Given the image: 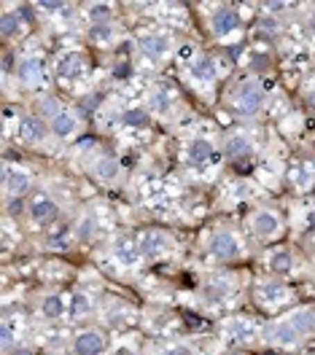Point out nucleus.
Returning <instances> with one entry per match:
<instances>
[{
    "instance_id": "obj_21",
    "label": "nucleus",
    "mask_w": 315,
    "mask_h": 355,
    "mask_svg": "<svg viewBox=\"0 0 315 355\" xmlns=\"http://www.w3.org/2000/svg\"><path fill=\"white\" fill-rule=\"evenodd\" d=\"M189 73L197 78V81H216V62L210 57H197L191 65H189Z\"/></svg>"
},
{
    "instance_id": "obj_28",
    "label": "nucleus",
    "mask_w": 315,
    "mask_h": 355,
    "mask_svg": "<svg viewBox=\"0 0 315 355\" xmlns=\"http://www.w3.org/2000/svg\"><path fill=\"white\" fill-rule=\"evenodd\" d=\"M121 121L127 127H148V113L143 108H130V111L121 113Z\"/></svg>"
},
{
    "instance_id": "obj_4",
    "label": "nucleus",
    "mask_w": 315,
    "mask_h": 355,
    "mask_svg": "<svg viewBox=\"0 0 315 355\" xmlns=\"http://www.w3.org/2000/svg\"><path fill=\"white\" fill-rule=\"evenodd\" d=\"M207 253H210L216 261H235V259L243 256V248H240V240H237L232 232L221 229V232H216V234L210 237Z\"/></svg>"
},
{
    "instance_id": "obj_31",
    "label": "nucleus",
    "mask_w": 315,
    "mask_h": 355,
    "mask_svg": "<svg viewBox=\"0 0 315 355\" xmlns=\"http://www.w3.org/2000/svg\"><path fill=\"white\" fill-rule=\"evenodd\" d=\"M38 8H46V11H51V14H60V11H65L68 14L70 6H65V3H51V0H41L38 3Z\"/></svg>"
},
{
    "instance_id": "obj_38",
    "label": "nucleus",
    "mask_w": 315,
    "mask_h": 355,
    "mask_svg": "<svg viewBox=\"0 0 315 355\" xmlns=\"http://www.w3.org/2000/svg\"><path fill=\"white\" fill-rule=\"evenodd\" d=\"M307 105L315 111V89H313V92H307Z\"/></svg>"
},
{
    "instance_id": "obj_14",
    "label": "nucleus",
    "mask_w": 315,
    "mask_h": 355,
    "mask_svg": "<svg viewBox=\"0 0 315 355\" xmlns=\"http://www.w3.org/2000/svg\"><path fill=\"white\" fill-rule=\"evenodd\" d=\"M250 140H248L246 135H229L224 143V156L229 162H243L250 156Z\"/></svg>"
},
{
    "instance_id": "obj_3",
    "label": "nucleus",
    "mask_w": 315,
    "mask_h": 355,
    "mask_svg": "<svg viewBox=\"0 0 315 355\" xmlns=\"http://www.w3.org/2000/svg\"><path fill=\"white\" fill-rule=\"evenodd\" d=\"M248 229L256 240H275L283 232V216L270 210V207H259V210L250 213Z\"/></svg>"
},
{
    "instance_id": "obj_17",
    "label": "nucleus",
    "mask_w": 315,
    "mask_h": 355,
    "mask_svg": "<svg viewBox=\"0 0 315 355\" xmlns=\"http://www.w3.org/2000/svg\"><path fill=\"white\" fill-rule=\"evenodd\" d=\"M92 173H94V178H97L100 183H113V180H119L121 167H119V162H116L113 156H100V159L94 162Z\"/></svg>"
},
{
    "instance_id": "obj_6",
    "label": "nucleus",
    "mask_w": 315,
    "mask_h": 355,
    "mask_svg": "<svg viewBox=\"0 0 315 355\" xmlns=\"http://www.w3.org/2000/svg\"><path fill=\"white\" fill-rule=\"evenodd\" d=\"M30 189H33V175H30L27 170H22V167H11V164L3 167V191H6L8 197L22 200Z\"/></svg>"
},
{
    "instance_id": "obj_39",
    "label": "nucleus",
    "mask_w": 315,
    "mask_h": 355,
    "mask_svg": "<svg viewBox=\"0 0 315 355\" xmlns=\"http://www.w3.org/2000/svg\"><path fill=\"white\" fill-rule=\"evenodd\" d=\"M310 33H315V11L310 14Z\"/></svg>"
},
{
    "instance_id": "obj_26",
    "label": "nucleus",
    "mask_w": 315,
    "mask_h": 355,
    "mask_svg": "<svg viewBox=\"0 0 315 355\" xmlns=\"http://www.w3.org/2000/svg\"><path fill=\"white\" fill-rule=\"evenodd\" d=\"M270 269L275 275H289L293 269V256L289 250H275L270 256Z\"/></svg>"
},
{
    "instance_id": "obj_20",
    "label": "nucleus",
    "mask_w": 315,
    "mask_h": 355,
    "mask_svg": "<svg viewBox=\"0 0 315 355\" xmlns=\"http://www.w3.org/2000/svg\"><path fill=\"white\" fill-rule=\"evenodd\" d=\"M81 73H84V60H81V54H65L60 62H57V76L60 78H81Z\"/></svg>"
},
{
    "instance_id": "obj_23",
    "label": "nucleus",
    "mask_w": 315,
    "mask_h": 355,
    "mask_svg": "<svg viewBox=\"0 0 315 355\" xmlns=\"http://www.w3.org/2000/svg\"><path fill=\"white\" fill-rule=\"evenodd\" d=\"M19 33H22V19H19V14L6 11V14L0 17V35H3V41L17 38Z\"/></svg>"
},
{
    "instance_id": "obj_9",
    "label": "nucleus",
    "mask_w": 315,
    "mask_h": 355,
    "mask_svg": "<svg viewBox=\"0 0 315 355\" xmlns=\"http://www.w3.org/2000/svg\"><path fill=\"white\" fill-rule=\"evenodd\" d=\"M137 250H140V256H146V259H157V256L170 250V237H167L164 232H159V229L143 232V234H140V243H137Z\"/></svg>"
},
{
    "instance_id": "obj_7",
    "label": "nucleus",
    "mask_w": 315,
    "mask_h": 355,
    "mask_svg": "<svg viewBox=\"0 0 315 355\" xmlns=\"http://www.w3.org/2000/svg\"><path fill=\"white\" fill-rule=\"evenodd\" d=\"M105 350H108V339L103 336V331L87 329V331L76 334L73 339V355H103Z\"/></svg>"
},
{
    "instance_id": "obj_18",
    "label": "nucleus",
    "mask_w": 315,
    "mask_h": 355,
    "mask_svg": "<svg viewBox=\"0 0 315 355\" xmlns=\"http://www.w3.org/2000/svg\"><path fill=\"white\" fill-rule=\"evenodd\" d=\"M17 339H19V323L17 320H11L8 315L3 318V323H0V345H3V355L14 353L19 345H17Z\"/></svg>"
},
{
    "instance_id": "obj_34",
    "label": "nucleus",
    "mask_w": 315,
    "mask_h": 355,
    "mask_svg": "<svg viewBox=\"0 0 315 355\" xmlns=\"http://www.w3.org/2000/svg\"><path fill=\"white\" fill-rule=\"evenodd\" d=\"M286 6L283 3H267V11H272V14H278V11H283Z\"/></svg>"
},
{
    "instance_id": "obj_40",
    "label": "nucleus",
    "mask_w": 315,
    "mask_h": 355,
    "mask_svg": "<svg viewBox=\"0 0 315 355\" xmlns=\"http://www.w3.org/2000/svg\"><path fill=\"white\" fill-rule=\"evenodd\" d=\"M310 148H313V154H315V135H313V140H310Z\"/></svg>"
},
{
    "instance_id": "obj_30",
    "label": "nucleus",
    "mask_w": 315,
    "mask_h": 355,
    "mask_svg": "<svg viewBox=\"0 0 315 355\" xmlns=\"http://www.w3.org/2000/svg\"><path fill=\"white\" fill-rule=\"evenodd\" d=\"M137 256H140V250H135L133 245H119V261H124V264H133Z\"/></svg>"
},
{
    "instance_id": "obj_15",
    "label": "nucleus",
    "mask_w": 315,
    "mask_h": 355,
    "mask_svg": "<svg viewBox=\"0 0 315 355\" xmlns=\"http://www.w3.org/2000/svg\"><path fill=\"white\" fill-rule=\"evenodd\" d=\"M38 312H41L44 320H60L68 312V304H65V299L60 293H46L41 299V304H38Z\"/></svg>"
},
{
    "instance_id": "obj_12",
    "label": "nucleus",
    "mask_w": 315,
    "mask_h": 355,
    "mask_svg": "<svg viewBox=\"0 0 315 355\" xmlns=\"http://www.w3.org/2000/svg\"><path fill=\"white\" fill-rule=\"evenodd\" d=\"M210 27H213L216 35H229V33H235L240 27V14L235 8H229V6H221V8L213 11Z\"/></svg>"
},
{
    "instance_id": "obj_32",
    "label": "nucleus",
    "mask_w": 315,
    "mask_h": 355,
    "mask_svg": "<svg viewBox=\"0 0 315 355\" xmlns=\"http://www.w3.org/2000/svg\"><path fill=\"white\" fill-rule=\"evenodd\" d=\"M78 237H81V240H90L92 237V221L90 218H84V221L78 223Z\"/></svg>"
},
{
    "instance_id": "obj_35",
    "label": "nucleus",
    "mask_w": 315,
    "mask_h": 355,
    "mask_svg": "<svg viewBox=\"0 0 315 355\" xmlns=\"http://www.w3.org/2000/svg\"><path fill=\"white\" fill-rule=\"evenodd\" d=\"M191 54H194V49H189V46H183V49H180V57H183V60H189Z\"/></svg>"
},
{
    "instance_id": "obj_29",
    "label": "nucleus",
    "mask_w": 315,
    "mask_h": 355,
    "mask_svg": "<svg viewBox=\"0 0 315 355\" xmlns=\"http://www.w3.org/2000/svg\"><path fill=\"white\" fill-rule=\"evenodd\" d=\"M159 355H197V350L189 345H170V347H162Z\"/></svg>"
},
{
    "instance_id": "obj_27",
    "label": "nucleus",
    "mask_w": 315,
    "mask_h": 355,
    "mask_svg": "<svg viewBox=\"0 0 315 355\" xmlns=\"http://www.w3.org/2000/svg\"><path fill=\"white\" fill-rule=\"evenodd\" d=\"M35 108H38V116H41L44 121H51L57 113L62 111V108H60V103H57L54 97H49V94H44V97L35 103Z\"/></svg>"
},
{
    "instance_id": "obj_10",
    "label": "nucleus",
    "mask_w": 315,
    "mask_h": 355,
    "mask_svg": "<svg viewBox=\"0 0 315 355\" xmlns=\"http://www.w3.org/2000/svg\"><path fill=\"white\" fill-rule=\"evenodd\" d=\"M17 78L30 89L41 87L46 78L44 62H41L38 57H24V60H19V65H17Z\"/></svg>"
},
{
    "instance_id": "obj_36",
    "label": "nucleus",
    "mask_w": 315,
    "mask_h": 355,
    "mask_svg": "<svg viewBox=\"0 0 315 355\" xmlns=\"http://www.w3.org/2000/svg\"><path fill=\"white\" fill-rule=\"evenodd\" d=\"M94 143H92V137H81V143H78V148H92Z\"/></svg>"
},
{
    "instance_id": "obj_2",
    "label": "nucleus",
    "mask_w": 315,
    "mask_h": 355,
    "mask_svg": "<svg viewBox=\"0 0 315 355\" xmlns=\"http://www.w3.org/2000/svg\"><path fill=\"white\" fill-rule=\"evenodd\" d=\"M232 105H235V111L240 113V116H256V113L264 111V105H267V92H264V87L256 78H248V81H243L237 87Z\"/></svg>"
},
{
    "instance_id": "obj_16",
    "label": "nucleus",
    "mask_w": 315,
    "mask_h": 355,
    "mask_svg": "<svg viewBox=\"0 0 315 355\" xmlns=\"http://www.w3.org/2000/svg\"><path fill=\"white\" fill-rule=\"evenodd\" d=\"M76 127H78V119H76L70 111H60L51 121H49V132L54 135V137H60V140L70 137V135L76 132Z\"/></svg>"
},
{
    "instance_id": "obj_24",
    "label": "nucleus",
    "mask_w": 315,
    "mask_h": 355,
    "mask_svg": "<svg viewBox=\"0 0 315 355\" xmlns=\"http://www.w3.org/2000/svg\"><path fill=\"white\" fill-rule=\"evenodd\" d=\"M90 41L97 46H111L113 38H116V30H113V24H92L90 27Z\"/></svg>"
},
{
    "instance_id": "obj_41",
    "label": "nucleus",
    "mask_w": 315,
    "mask_h": 355,
    "mask_svg": "<svg viewBox=\"0 0 315 355\" xmlns=\"http://www.w3.org/2000/svg\"><path fill=\"white\" fill-rule=\"evenodd\" d=\"M224 355H243V353H237V350H229V353H224Z\"/></svg>"
},
{
    "instance_id": "obj_25",
    "label": "nucleus",
    "mask_w": 315,
    "mask_h": 355,
    "mask_svg": "<svg viewBox=\"0 0 315 355\" xmlns=\"http://www.w3.org/2000/svg\"><path fill=\"white\" fill-rule=\"evenodd\" d=\"M87 17L92 19V24H111L113 6L111 3H92L87 8Z\"/></svg>"
},
{
    "instance_id": "obj_8",
    "label": "nucleus",
    "mask_w": 315,
    "mask_h": 355,
    "mask_svg": "<svg viewBox=\"0 0 315 355\" xmlns=\"http://www.w3.org/2000/svg\"><path fill=\"white\" fill-rule=\"evenodd\" d=\"M17 135L27 146H38V143H44L46 135H49V124L41 116H24L22 121H19V127H17Z\"/></svg>"
},
{
    "instance_id": "obj_33",
    "label": "nucleus",
    "mask_w": 315,
    "mask_h": 355,
    "mask_svg": "<svg viewBox=\"0 0 315 355\" xmlns=\"http://www.w3.org/2000/svg\"><path fill=\"white\" fill-rule=\"evenodd\" d=\"M154 108H159V111L167 108V94H164V92H159L157 97H154Z\"/></svg>"
},
{
    "instance_id": "obj_19",
    "label": "nucleus",
    "mask_w": 315,
    "mask_h": 355,
    "mask_svg": "<svg viewBox=\"0 0 315 355\" xmlns=\"http://www.w3.org/2000/svg\"><path fill=\"white\" fill-rule=\"evenodd\" d=\"M216 154H213V146L203 140V137H197V140H191V146H189V164H194V167H203L207 162H213Z\"/></svg>"
},
{
    "instance_id": "obj_22",
    "label": "nucleus",
    "mask_w": 315,
    "mask_h": 355,
    "mask_svg": "<svg viewBox=\"0 0 315 355\" xmlns=\"http://www.w3.org/2000/svg\"><path fill=\"white\" fill-rule=\"evenodd\" d=\"M68 312L76 318V320H81V318H87L92 312V299L87 291H73V296H70V307Z\"/></svg>"
},
{
    "instance_id": "obj_37",
    "label": "nucleus",
    "mask_w": 315,
    "mask_h": 355,
    "mask_svg": "<svg viewBox=\"0 0 315 355\" xmlns=\"http://www.w3.org/2000/svg\"><path fill=\"white\" fill-rule=\"evenodd\" d=\"M8 355H35L33 350H27V347H17L14 353H8Z\"/></svg>"
},
{
    "instance_id": "obj_5",
    "label": "nucleus",
    "mask_w": 315,
    "mask_h": 355,
    "mask_svg": "<svg viewBox=\"0 0 315 355\" xmlns=\"http://www.w3.org/2000/svg\"><path fill=\"white\" fill-rule=\"evenodd\" d=\"M57 213H60V205H57V200H54L51 194H46V191L35 194V197L30 200V205H27V216H30V221L35 223V226L51 223L57 218Z\"/></svg>"
},
{
    "instance_id": "obj_1",
    "label": "nucleus",
    "mask_w": 315,
    "mask_h": 355,
    "mask_svg": "<svg viewBox=\"0 0 315 355\" xmlns=\"http://www.w3.org/2000/svg\"><path fill=\"white\" fill-rule=\"evenodd\" d=\"M315 329V310L313 307H302V310H293L289 318L270 323L264 329V339L270 345L278 347H296L307 334H313Z\"/></svg>"
},
{
    "instance_id": "obj_13",
    "label": "nucleus",
    "mask_w": 315,
    "mask_h": 355,
    "mask_svg": "<svg viewBox=\"0 0 315 355\" xmlns=\"http://www.w3.org/2000/svg\"><path fill=\"white\" fill-rule=\"evenodd\" d=\"M137 49H140V54H146L148 60H159L162 54H167L170 41H167L164 35H159V33H146V35L137 38Z\"/></svg>"
},
{
    "instance_id": "obj_11",
    "label": "nucleus",
    "mask_w": 315,
    "mask_h": 355,
    "mask_svg": "<svg viewBox=\"0 0 315 355\" xmlns=\"http://www.w3.org/2000/svg\"><path fill=\"white\" fill-rule=\"evenodd\" d=\"M286 296H289V293H286V286H280L278 280H262V283L253 286V299H256L259 304H264V307L280 304Z\"/></svg>"
}]
</instances>
